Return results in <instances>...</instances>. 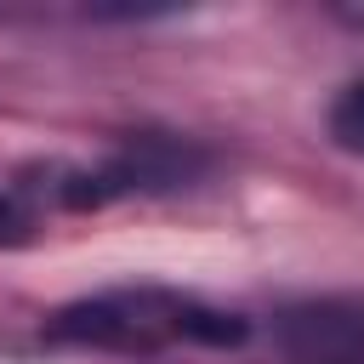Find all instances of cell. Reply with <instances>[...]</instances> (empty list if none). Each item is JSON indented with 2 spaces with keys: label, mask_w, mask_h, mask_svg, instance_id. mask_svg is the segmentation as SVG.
<instances>
[{
  "label": "cell",
  "mask_w": 364,
  "mask_h": 364,
  "mask_svg": "<svg viewBox=\"0 0 364 364\" xmlns=\"http://www.w3.org/2000/svg\"><path fill=\"white\" fill-rule=\"evenodd\" d=\"M250 318L210 307L171 284H119L80 296L46 318V341L57 347H91V353H171V347H245Z\"/></svg>",
  "instance_id": "obj_1"
},
{
  "label": "cell",
  "mask_w": 364,
  "mask_h": 364,
  "mask_svg": "<svg viewBox=\"0 0 364 364\" xmlns=\"http://www.w3.org/2000/svg\"><path fill=\"white\" fill-rule=\"evenodd\" d=\"M284 364H364V296H307L273 313L267 330Z\"/></svg>",
  "instance_id": "obj_2"
},
{
  "label": "cell",
  "mask_w": 364,
  "mask_h": 364,
  "mask_svg": "<svg viewBox=\"0 0 364 364\" xmlns=\"http://www.w3.org/2000/svg\"><path fill=\"white\" fill-rule=\"evenodd\" d=\"M324 131H330V142H336L341 154L364 159V80L341 85V97H336L330 114H324Z\"/></svg>",
  "instance_id": "obj_3"
},
{
  "label": "cell",
  "mask_w": 364,
  "mask_h": 364,
  "mask_svg": "<svg viewBox=\"0 0 364 364\" xmlns=\"http://www.w3.org/2000/svg\"><path fill=\"white\" fill-rule=\"evenodd\" d=\"M34 222H40V205L17 182L0 188V245H28L34 239Z\"/></svg>",
  "instance_id": "obj_4"
},
{
  "label": "cell",
  "mask_w": 364,
  "mask_h": 364,
  "mask_svg": "<svg viewBox=\"0 0 364 364\" xmlns=\"http://www.w3.org/2000/svg\"><path fill=\"white\" fill-rule=\"evenodd\" d=\"M336 17L353 23V28H364V0H358V6H336Z\"/></svg>",
  "instance_id": "obj_5"
}]
</instances>
